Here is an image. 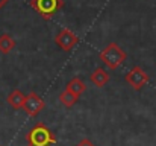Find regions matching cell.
Returning a JSON list of instances; mask_svg holds the SVG:
<instances>
[{"label":"cell","mask_w":156,"mask_h":146,"mask_svg":"<svg viewBox=\"0 0 156 146\" xmlns=\"http://www.w3.org/2000/svg\"><path fill=\"white\" fill-rule=\"evenodd\" d=\"M29 146H53L56 143V137L44 123H37L30 128L26 136Z\"/></svg>","instance_id":"6da1fadb"},{"label":"cell","mask_w":156,"mask_h":146,"mask_svg":"<svg viewBox=\"0 0 156 146\" xmlns=\"http://www.w3.org/2000/svg\"><path fill=\"white\" fill-rule=\"evenodd\" d=\"M102 62H105L109 69L115 70L118 66H121L126 61V52L120 47L117 43H111L108 44L103 50H100L99 53Z\"/></svg>","instance_id":"7a4b0ae2"},{"label":"cell","mask_w":156,"mask_h":146,"mask_svg":"<svg viewBox=\"0 0 156 146\" xmlns=\"http://www.w3.org/2000/svg\"><path fill=\"white\" fill-rule=\"evenodd\" d=\"M30 6L44 20H50L59 9H62L64 2L62 0H30Z\"/></svg>","instance_id":"3957f363"},{"label":"cell","mask_w":156,"mask_h":146,"mask_svg":"<svg viewBox=\"0 0 156 146\" xmlns=\"http://www.w3.org/2000/svg\"><path fill=\"white\" fill-rule=\"evenodd\" d=\"M126 82L133 88V90H141L147 82H149V75L138 66H135L130 72H127L126 75Z\"/></svg>","instance_id":"277c9868"},{"label":"cell","mask_w":156,"mask_h":146,"mask_svg":"<svg viewBox=\"0 0 156 146\" xmlns=\"http://www.w3.org/2000/svg\"><path fill=\"white\" fill-rule=\"evenodd\" d=\"M44 108V100L38 96L37 93H29L26 99H24V103H23V110L27 113V116L30 117H37Z\"/></svg>","instance_id":"5b68a950"},{"label":"cell","mask_w":156,"mask_h":146,"mask_svg":"<svg viewBox=\"0 0 156 146\" xmlns=\"http://www.w3.org/2000/svg\"><path fill=\"white\" fill-rule=\"evenodd\" d=\"M55 43L62 49V50L68 52V50H71V49L79 43V38H77V35H76L74 32H71L70 29L64 28V29L55 37Z\"/></svg>","instance_id":"8992f818"},{"label":"cell","mask_w":156,"mask_h":146,"mask_svg":"<svg viewBox=\"0 0 156 146\" xmlns=\"http://www.w3.org/2000/svg\"><path fill=\"white\" fill-rule=\"evenodd\" d=\"M90 81H91L96 87H103V85H106V84L109 82V75L106 73V70H103L102 67H99V69H96V70L91 73Z\"/></svg>","instance_id":"52a82bcc"},{"label":"cell","mask_w":156,"mask_h":146,"mask_svg":"<svg viewBox=\"0 0 156 146\" xmlns=\"http://www.w3.org/2000/svg\"><path fill=\"white\" fill-rule=\"evenodd\" d=\"M24 99H26V96H24L20 90H12V92L8 95V97H6V102H8L14 110H20V108H23Z\"/></svg>","instance_id":"ba28073f"},{"label":"cell","mask_w":156,"mask_h":146,"mask_svg":"<svg viewBox=\"0 0 156 146\" xmlns=\"http://www.w3.org/2000/svg\"><path fill=\"white\" fill-rule=\"evenodd\" d=\"M67 90H70L71 93H74L77 97L82 96V93H85V90H87V85H85V82L82 81V79H79V78H73L68 84H67V87H65Z\"/></svg>","instance_id":"9c48e42d"},{"label":"cell","mask_w":156,"mask_h":146,"mask_svg":"<svg viewBox=\"0 0 156 146\" xmlns=\"http://www.w3.org/2000/svg\"><path fill=\"white\" fill-rule=\"evenodd\" d=\"M15 47V40L8 35V34H3L0 35V52L2 53H9L11 50H14Z\"/></svg>","instance_id":"30bf717a"},{"label":"cell","mask_w":156,"mask_h":146,"mask_svg":"<svg viewBox=\"0 0 156 146\" xmlns=\"http://www.w3.org/2000/svg\"><path fill=\"white\" fill-rule=\"evenodd\" d=\"M77 99L79 97L76 96L74 93H71L70 90H64L62 93H61V96H59V100H61V103L64 105V107H67V108H71L76 102H77Z\"/></svg>","instance_id":"8fae6325"},{"label":"cell","mask_w":156,"mask_h":146,"mask_svg":"<svg viewBox=\"0 0 156 146\" xmlns=\"http://www.w3.org/2000/svg\"><path fill=\"white\" fill-rule=\"evenodd\" d=\"M76 146H96V145H93V143H91L88 139H83L82 142H79V143H77Z\"/></svg>","instance_id":"7c38bea8"},{"label":"cell","mask_w":156,"mask_h":146,"mask_svg":"<svg viewBox=\"0 0 156 146\" xmlns=\"http://www.w3.org/2000/svg\"><path fill=\"white\" fill-rule=\"evenodd\" d=\"M8 2H9V0H0V9H2V8H3V6H5Z\"/></svg>","instance_id":"4fadbf2b"}]
</instances>
